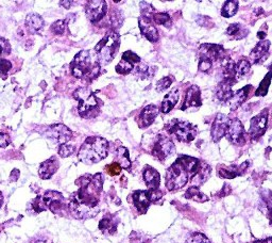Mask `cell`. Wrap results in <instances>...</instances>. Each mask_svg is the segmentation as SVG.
Returning a JSON list of instances; mask_svg holds the SVG:
<instances>
[{
  "label": "cell",
  "mask_w": 272,
  "mask_h": 243,
  "mask_svg": "<svg viewBox=\"0 0 272 243\" xmlns=\"http://www.w3.org/2000/svg\"><path fill=\"white\" fill-rule=\"evenodd\" d=\"M76 185L79 190L72 194L68 203L72 216L78 219L96 216L103 186L102 174L84 175L76 181Z\"/></svg>",
  "instance_id": "1"
},
{
  "label": "cell",
  "mask_w": 272,
  "mask_h": 243,
  "mask_svg": "<svg viewBox=\"0 0 272 243\" xmlns=\"http://www.w3.org/2000/svg\"><path fill=\"white\" fill-rule=\"evenodd\" d=\"M109 142L101 137H90L79 149L78 157L85 165H94L107 158Z\"/></svg>",
  "instance_id": "2"
},
{
  "label": "cell",
  "mask_w": 272,
  "mask_h": 243,
  "mask_svg": "<svg viewBox=\"0 0 272 243\" xmlns=\"http://www.w3.org/2000/svg\"><path fill=\"white\" fill-rule=\"evenodd\" d=\"M100 66L97 59L92 60L89 50H82L73 59L70 64V70L72 75L77 78L92 80L100 72Z\"/></svg>",
  "instance_id": "3"
},
{
  "label": "cell",
  "mask_w": 272,
  "mask_h": 243,
  "mask_svg": "<svg viewBox=\"0 0 272 243\" xmlns=\"http://www.w3.org/2000/svg\"><path fill=\"white\" fill-rule=\"evenodd\" d=\"M73 97L78 100V113L84 119L95 118L100 112L101 101L89 88H80L73 92Z\"/></svg>",
  "instance_id": "4"
},
{
  "label": "cell",
  "mask_w": 272,
  "mask_h": 243,
  "mask_svg": "<svg viewBox=\"0 0 272 243\" xmlns=\"http://www.w3.org/2000/svg\"><path fill=\"white\" fill-rule=\"evenodd\" d=\"M120 46V36L115 31L109 32L95 47V57L100 65H107L114 59Z\"/></svg>",
  "instance_id": "5"
},
{
  "label": "cell",
  "mask_w": 272,
  "mask_h": 243,
  "mask_svg": "<svg viewBox=\"0 0 272 243\" xmlns=\"http://www.w3.org/2000/svg\"><path fill=\"white\" fill-rule=\"evenodd\" d=\"M166 188L169 191L181 189L189 180V174L186 168L183 165L181 158H178L172 166L166 172Z\"/></svg>",
  "instance_id": "6"
},
{
  "label": "cell",
  "mask_w": 272,
  "mask_h": 243,
  "mask_svg": "<svg viewBox=\"0 0 272 243\" xmlns=\"http://www.w3.org/2000/svg\"><path fill=\"white\" fill-rule=\"evenodd\" d=\"M66 206L64 196L57 191H47L44 195H40L34 199L33 209L36 212H42L46 209L57 214L63 210Z\"/></svg>",
  "instance_id": "7"
},
{
  "label": "cell",
  "mask_w": 272,
  "mask_h": 243,
  "mask_svg": "<svg viewBox=\"0 0 272 243\" xmlns=\"http://www.w3.org/2000/svg\"><path fill=\"white\" fill-rule=\"evenodd\" d=\"M165 129L169 135H175L178 141L184 143L191 142L197 136V127L194 124L177 119L167 124Z\"/></svg>",
  "instance_id": "8"
},
{
  "label": "cell",
  "mask_w": 272,
  "mask_h": 243,
  "mask_svg": "<svg viewBox=\"0 0 272 243\" xmlns=\"http://www.w3.org/2000/svg\"><path fill=\"white\" fill-rule=\"evenodd\" d=\"M162 192L159 190H141L135 191L132 194L133 204L140 214H146L152 203H156L162 197Z\"/></svg>",
  "instance_id": "9"
},
{
  "label": "cell",
  "mask_w": 272,
  "mask_h": 243,
  "mask_svg": "<svg viewBox=\"0 0 272 243\" xmlns=\"http://www.w3.org/2000/svg\"><path fill=\"white\" fill-rule=\"evenodd\" d=\"M176 153L175 144L172 140L167 136L159 135L158 140L154 143L151 154L159 159V161H164L166 158L170 157L172 154Z\"/></svg>",
  "instance_id": "10"
},
{
  "label": "cell",
  "mask_w": 272,
  "mask_h": 243,
  "mask_svg": "<svg viewBox=\"0 0 272 243\" xmlns=\"http://www.w3.org/2000/svg\"><path fill=\"white\" fill-rule=\"evenodd\" d=\"M226 137L234 145H244L246 143V131L244 125L238 119L230 120L227 129Z\"/></svg>",
  "instance_id": "11"
},
{
  "label": "cell",
  "mask_w": 272,
  "mask_h": 243,
  "mask_svg": "<svg viewBox=\"0 0 272 243\" xmlns=\"http://www.w3.org/2000/svg\"><path fill=\"white\" fill-rule=\"evenodd\" d=\"M108 5L103 0H91L85 7V13L91 23L100 22L107 14Z\"/></svg>",
  "instance_id": "12"
},
{
  "label": "cell",
  "mask_w": 272,
  "mask_h": 243,
  "mask_svg": "<svg viewBox=\"0 0 272 243\" xmlns=\"http://www.w3.org/2000/svg\"><path fill=\"white\" fill-rule=\"evenodd\" d=\"M200 59H205L209 62H217L226 58V50L221 45L216 44H202L199 47Z\"/></svg>",
  "instance_id": "13"
},
{
  "label": "cell",
  "mask_w": 272,
  "mask_h": 243,
  "mask_svg": "<svg viewBox=\"0 0 272 243\" xmlns=\"http://www.w3.org/2000/svg\"><path fill=\"white\" fill-rule=\"evenodd\" d=\"M268 124V112L264 111L261 114L256 115L250 122V129L249 136L253 141H256L261 137H263L264 133L267 130Z\"/></svg>",
  "instance_id": "14"
},
{
  "label": "cell",
  "mask_w": 272,
  "mask_h": 243,
  "mask_svg": "<svg viewBox=\"0 0 272 243\" xmlns=\"http://www.w3.org/2000/svg\"><path fill=\"white\" fill-rule=\"evenodd\" d=\"M141 62V59L135 52L128 50L122 54L119 63L116 65V72L120 75H129L135 69V65Z\"/></svg>",
  "instance_id": "15"
},
{
  "label": "cell",
  "mask_w": 272,
  "mask_h": 243,
  "mask_svg": "<svg viewBox=\"0 0 272 243\" xmlns=\"http://www.w3.org/2000/svg\"><path fill=\"white\" fill-rule=\"evenodd\" d=\"M45 133H46V137L53 140V141L59 143L60 145L67 144L68 141H69L72 137L71 130L68 129L66 126L62 124L49 126Z\"/></svg>",
  "instance_id": "16"
},
{
  "label": "cell",
  "mask_w": 272,
  "mask_h": 243,
  "mask_svg": "<svg viewBox=\"0 0 272 243\" xmlns=\"http://www.w3.org/2000/svg\"><path fill=\"white\" fill-rule=\"evenodd\" d=\"M228 122H230V119H228L226 114H222V113L217 114V117H216L214 123L212 125V130H211V135L214 142H219L220 140L226 136Z\"/></svg>",
  "instance_id": "17"
},
{
  "label": "cell",
  "mask_w": 272,
  "mask_h": 243,
  "mask_svg": "<svg viewBox=\"0 0 272 243\" xmlns=\"http://www.w3.org/2000/svg\"><path fill=\"white\" fill-rule=\"evenodd\" d=\"M201 90L197 86H191L187 89L186 94H185V99L181 106V110L185 111L191 107H201Z\"/></svg>",
  "instance_id": "18"
},
{
  "label": "cell",
  "mask_w": 272,
  "mask_h": 243,
  "mask_svg": "<svg viewBox=\"0 0 272 243\" xmlns=\"http://www.w3.org/2000/svg\"><path fill=\"white\" fill-rule=\"evenodd\" d=\"M138 26L141 34H143L148 41H150L151 43H156V42L159 41V35L158 29L153 25L152 21L149 20V18L140 16L138 20Z\"/></svg>",
  "instance_id": "19"
},
{
  "label": "cell",
  "mask_w": 272,
  "mask_h": 243,
  "mask_svg": "<svg viewBox=\"0 0 272 243\" xmlns=\"http://www.w3.org/2000/svg\"><path fill=\"white\" fill-rule=\"evenodd\" d=\"M270 48V41L264 40L253 48L250 52V61L251 64H261L266 60V57L269 52Z\"/></svg>",
  "instance_id": "20"
},
{
  "label": "cell",
  "mask_w": 272,
  "mask_h": 243,
  "mask_svg": "<svg viewBox=\"0 0 272 243\" xmlns=\"http://www.w3.org/2000/svg\"><path fill=\"white\" fill-rule=\"evenodd\" d=\"M249 165L250 163L248 161H246L240 166H230V167L220 166L218 169V175L221 178L233 179L235 177H237V176L243 175L247 171Z\"/></svg>",
  "instance_id": "21"
},
{
  "label": "cell",
  "mask_w": 272,
  "mask_h": 243,
  "mask_svg": "<svg viewBox=\"0 0 272 243\" xmlns=\"http://www.w3.org/2000/svg\"><path fill=\"white\" fill-rule=\"evenodd\" d=\"M159 114V108L156 105H149L145 107L138 115L137 123L140 128H146L156 121Z\"/></svg>",
  "instance_id": "22"
},
{
  "label": "cell",
  "mask_w": 272,
  "mask_h": 243,
  "mask_svg": "<svg viewBox=\"0 0 272 243\" xmlns=\"http://www.w3.org/2000/svg\"><path fill=\"white\" fill-rule=\"evenodd\" d=\"M234 84H236V81L232 80V79H224L219 84L218 88L216 90V97L220 102H228L233 96L232 87Z\"/></svg>",
  "instance_id": "23"
},
{
  "label": "cell",
  "mask_w": 272,
  "mask_h": 243,
  "mask_svg": "<svg viewBox=\"0 0 272 243\" xmlns=\"http://www.w3.org/2000/svg\"><path fill=\"white\" fill-rule=\"evenodd\" d=\"M143 178L149 190H159V173L151 167H145L143 171Z\"/></svg>",
  "instance_id": "24"
},
{
  "label": "cell",
  "mask_w": 272,
  "mask_h": 243,
  "mask_svg": "<svg viewBox=\"0 0 272 243\" xmlns=\"http://www.w3.org/2000/svg\"><path fill=\"white\" fill-rule=\"evenodd\" d=\"M59 167H60V163L55 157H51L50 159L44 161L41 165L39 170V174L41 176V178L49 179L55 172L58 171Z\"/></svg>",
  "instance_id": "25"
},
{
  "label": "cell",
  "mask_w": 272,
  "mask_h": 243,
  "mask_svg": "<svg viewBox=\"0 0 272 243\" xmlns=\"http://www.w3.org/2000/svg\"><path fill=\"white\" fill-rule=\"evenodd\" d=\"M252 86H246L245 88L236 91L231 97V99L228 100V105H230L231 110H236L237 108L242 106L244 102L247 100L249 96V93L251 92Z\"/></svg>",
  "instance_id": "26"
},
{
  "label": "cell",
  "mask_w": 272,
  "mask_h": 243,
  "mask_svg": "<svg viewBox=\"0 0 272 243\" xmlns=\"http://www.w3.org/2000/svg\"><path fill=\"white\" fill-rule=\"evenodd\" d=\"M178 100H179V90L178 89L171 90L170 92L164 97V99L162 101V106H160V111H162V113L164 114L169 113L172 109H174V107L178 104Z\"/></svg>",
  "instance_id": "27"
},
{
  "label": "cell",
  "mask_w": 272,
  "mask_h": 243,
  "mask_svg": "<svg viewBox=\"0 0 272 243\" xmlns=\"http://www.w3.org/2000/svg\"><path fill=\"white\" fill-rule=\"evenodd\" d=\"M157 72V68L153 65H149L147 63L140 62L137 64V66L134 69V74L136 77L140 78L141 80H145V79H151L154 74Z\"/></svg>",
  "instance_id": "28"
},
{
  "label": "cell",
  "mask_w": 272,
  "mask_h": 243,
  "mask_svg": "<svg viewBox=\"0 0 272 243\" xmlns=\"http://www.w3.org/2000/svg\"><path fill=\"white\" fill-rule=\"evenodd\" d=\"M117 224H118V220H115L114 217H106L99 223V229L104 234L113 235L116 233Z\"/></svg>",
  "instance_id": "29"
},
{
  "label": "cell",
  "mask_w": 272,
  "mask_h": 243,
  "mask_svg": "<svg viewBox=\"0 0 272 243\" xmlns=\"http://www.w3.org/2000/svg\"><path fill=\"white\" fill-rule=\"evenodd\" d=\"M26 26L30 32H36L44 26V20L39 14H29L26 17Z\"/></svg>",
  "instance_id": "30"
},
{
  "label": "cell",
  "mask_w": 272,
  "mask_h": 243,
  "mask_svg": "<svg viewBox=\"0 0 272 243\" xmlns=\"http://www.w3.org/2000/svg\"><path fill=\"white\" fill-rule=\"evenodd\" d=\"M116 162L118 163V165L121 168L126 169V170H129L130 168H131L132 162H131V160H130L129 151L126 147L120 146V147L117 148V150H116Z\"/></svg>",
  "instance_id": "31"
},
{
  "label": "cell",
  "mask_w": 272,
  "mask_h": 243,
  "mask_svg": "<svg viewBox=\"0 0 272 243\" xmlns=\"http://www.w3.org/2000/svg\"><path fill=\"white\" fill-rule=\"evenodd\" d=\"M184 196H185V198L195 200V202H198V203H204V202H206V200H208V197L203 192L200 191L199 188L193 187V186L188 188L187 191L185 192Z\"/></svg>",
  "instance_id": "32"
},
{
  "label": "cell",
  "mask_w": 272,
  "mask_h": 243,
  "mask_svg": "<svg viewBox=\"0 0 272 243\" xmlns=\"http://www.w3.org/2000/svg\"><path fill=\"white\" fill-rule=\"evenodd\" d=\"M251 70V63L250 61L243 59L238 61V62L235 64V77H236V80H240L243 79L247 74H249V72Z\"/></svg>",
  "instance_id": "33"
},
{
  "label": "cell",
  "mask_w": 272,
  "mask_h": 243,
  "mask_svg": "<svg viewBox=\"0 0 272 243\" xmlns=\"http://www.w3.org/2000/svg\"><path fill=\"white\" fill-rule=\"evenodd\" d=\"M227 34L230 36H234V39L239 40L245 38V36L248 34V29H246L238 23H234L227 27Z\"/></svg>",
  "instance_id": "34"
},
{
  "label": "cell",
  "mask_w": 272,
  "mask_h": 243,
  "mask_svg": "<svg viewBox=\"0 0 272 243\" xmlns=\"http://www.w3.org/2000/svg\"><path fill=\"white\" fill-rule=\"evenodd\" d=\"M271 79H272V64L270 65V71L268 72V74L265 76L262 82L259 83L258 89L255 91V96H265L268 93V89L270 87Z\"/></svg>",
  "instance_id": "35"
},
{
  "label": "cell",
  "mask_w": 272,
  "mask_h": 243,
  "mask_svg": "<svg viewBox=\"0 0 272 243\" xmlns=\"http://www.w3.org/2000/svg\"><path fill=\"white\" fill-rule=\"evenodd\" d=\"M238 1H227L221 10V15L226 18H230L237 13Z\"/></svg>",
  "instance_id": "36"
},
{
  "label": "cell",
  "mask_w": 272,
  "mask_h": 243,
  "mask_svg": "<svg viewBox=\"0 0 272 243\" xmlns=\"http://www.w3.org/2000/svg\"><path fill=\"white\" fill-rule=\"evenodd\" d=\"M152 22H154L158 25H170L171 23V18L169 16V14L167 13H154L152 15Z\"/></svg>",
  "instance_id": "37"
},
{
  "label": "cell",
  "mask_w": 272,
  "mask_h": 243,
  "mask_svg": "<svg viewBox=\"0 0 272 243\" xmlns=\"http://www.w3.org/2000/svg\"><path fill=\"white\" fill-rule=\"evenodd\" d=\"M174 82V77L172 76H167V77H164L160 79V80L157 83V91L158 92H163V91L167 90L168 89L170 86H171V83Z\"/></svg>",
  "instance_id": "38"
},
{
  "label": "cell",
  "mask_w": 272,
  "mask_h": 243,
  "mask_svg": "<svg viewBox=\"0 0 272 243\" xmlns=\"http://www.w3.org/2000/svg\"><path fill=\"white\" fill-rule=\"evenodd\" d=\"M185 243H211V241L207 239L205 235L201 233H194L188 237V239Z\"/></svg>",
  "instance_id": "39"
},
{
  "label": "cell",
  "mask_w": 272,
  "mask_h": 243,
  "mask_svg": "<svg viewBox=\"0 0 272 243\" xmlns=\"http://www.w3.org/2000/svg\"><path fill=\"white\" fill-rule=\"evenodd\" d=\"M262 196L265 200L266 205H267V208H268V217L270 219V222L272 224V192L271 191H264V193L262 194Z\"/></svg>",
  "instance_id": "40"
},
{
  "label": "cell",
  "mask_w": 272,
  "mask_h": 243,
  "mask_svg": "<svg viewBox=\"0 0 272 243\" xmlns=\"http://www.w3.org/2000/svg\"><path fill=\"white\" fill-rule=\"evenodd\" d=\"M10 52H11L10 43L5 39L0 38V60L4 59V57L10 54Z\"/></svg>",
  "instance_id": "41"
},
{
  "label": "cell",
  "mask_w": 272,
  "mask_h": 243,
  "mask_svg": "<svg viewBox=\"0 0 272 243\" xmlns=\"http://www.w3.org/2000/svg\"><path fill=\"white\" fill-rule=\"evenodd\" d=\"M11 68H12V63L9 60H7V59L0 60V76H1L3 79L7 78V76L5 75H8V73L11 70Z\"/></svg>",
  "instance_id": "42"
},
{
  "label": "cell",
  "mask_w": 272,
  "mask_h": 243,
  "mask_svg": "<svg viewBox=\"0 0 272 243\" xmlns=\"http://www.w3.org/2000/svg\"><path fill=\"white\" fill-rule=\"evenodd\" d=\"M66 29V24L64 21H58L55 22L53 25L50 27V30L54 34H63Z\"/></svg>",
  "instance_id": "43"
},
{
  "label": "cell",
  "mask_w": 272,
  "mask_h": 243,
  "mask_svg": "<svg viewBox=\"0 0 272 243\" xmlns=\"http://www.w3.org/2000/svg\"><path fill=\"white\" fill-rule=\"evenodd\" d=\"M73 150H75V147L72 146V145H69V144H63V145H61L60 148H59V155L61 157H68V156H70L72 155L73 153Z\"/></svg>",
  "instance_id": "44"
},
{
  "label": "cell",
  "mask_w": 272,
  "mask_h": 243,
  "mask_svg": "<svg viewBox=\"0 0 272 243\" xmlns=\"http://www.w3.org/2000/svg\"><path fill=\"white\" fill-rule=\"evenodd\" d=\"M121 167L118 165L117 162H113V163H111V165L107 166L106 167V171L108 172L109 175L111 176H117V175H119L120 172H121Z\"/></svg>",
  "instance_id": "45"
},
{
  "label": "cell",
  "mask_w": 272,
  "mask_h": 243,
  "mask_svg": "<svg viewBox=\"0 0 272 243\" xmlns=\"http://www.w3.org/2000/svg\"><path fill=\"white\" fill-rule=\"evenodd\" d=\"M212 65H213V63L209 62V61H207L205 59H200V61H199V70L203 73L208 72L209 70H211Z\"/></svg>",
  "instance_id": "46"
},
{
  "label": "cell",
  "mask_w": 272,
  "mask_h": 243,
  "mask_svg": "<svg viewBox=\"0 0 272 243\" xmlns=\"http://www.w3.org/2000/svg\"><path fill=\"white\" fill-rule=\"evenodd\" d=\"M10 144V138L7 133H0V147H7Z\"/></svg>",
  "instance_id": "47"
},
{
  "label": "cell",
  "mask_w": 272,
  "mask_h": 243,
  "mask_svg": "<svg viewBox=\"0 0 272 243\" xmlns=\"http://www.w3.org/2000/svg\"><path fill=\"white\" fill-rule=\"evenodd\" d=\"M266 35H267V32H265L264 30H259V31L257 32V38H258L259 40H262V41L265 40Z\"/></svg>",
  "instance_id": "48"
},
{
  "label": "cell",
  "mask_w": 272,
  "mask_h": 243,
  "mask_svg": "<svg viewBox=\"0 0 272 243\" xmlns=\"http://www.w3.org/2000/svg\"><path fill=\"white\" fill-rule=\"evenodd\" d=\"M255 243H272V238H268V239H265V240H259V241H256Z\"/></svg>",
  "instance_id": "49"
},
{
  "label": "cell",
  "mask_w": 272,
  "mask_h": 243,
  "mask_svg": "<svg viewBox=\"0 0 272 243\" xmlns=\"http://www.w3.org/2000/svg\"><path fill=\"white\" fill-rule=\"evenodd\" d=\"M71 3H72V1H62V2H61V4H62V5H63V4H65V7H64V8H66V9L70 8V7H69V5H70Z\"/></svg>",
  "instance_id": "50"
},
{
  "label": "cell",
  "mask_w": 272,
  "mask_h": 243,
  "mask_svg": "<svg viewBox=\"0 0 272 243\" xmlns=\"http://www.w3.org/2000/svg\"><path fill=\"white\" fill-rule=\"evenodd\" d=\"M2 203H3V197H2V194H1V192H0V208H1Z\"/></svg>",
  "instance_id": "51"
}]
</instances>
